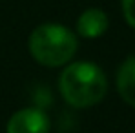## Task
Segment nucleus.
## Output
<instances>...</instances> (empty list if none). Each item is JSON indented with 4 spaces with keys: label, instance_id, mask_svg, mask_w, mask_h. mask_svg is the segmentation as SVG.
I'll use <instances>...</instances> for the list:
<instances>
[{
    "label": "nucleus",
    "instance_id": "1",
    "mask_svg": "<svg viewBox=\"0 0 135 133\" xmlns=\"http://www.w3.org/2000/svg\"><path fill=\"white\" fill-rule=\"evenodd\" d=\"M62 98L73 108H91L99 104L108 89L106 75L93 62H71L64 67L59 78Z\"/></svg>",
    "mask_w": 135,
    "mask_h": 133
},
{
    "label": "nucleus",
    "instance_id": "2",
    "mask_svg": "<svg viewBox=\"0 0 135 133\" xmlns=\"http://www.w3.org/2000/svg\"><path fill=\"white\" fill-rule=\"evenodd\" d=\"M77 37L62 24H40L29 35L27 49L31 57L46 67H60L77 53Z\"/></svg>",
    "mask_w": 135,
    "mask_h": 133
},
{
    "label": "nucleus",
    "instance_id": "3",
    "mask_svg": "<svg viewBox=\"0 0 135 133\" xmlns=\"http://www.w3.org/2000/svg\"><path fill=\"white\" fill-rule=\"evenodd\" d=\"M49 119L38 108H24L15 111L6 126V133H47Z\"/></svg>",
    "mask_w": 135,
    "mask_h": 133
},
{
    "label": "nucleus",
    "instance_id": "4",
    "mask_svg": "<svg viewBox=\"0 0 135 133\" xmlns=\"http://www.w3.org/2000/svg\"><path fill=\"white\" fill-rule=\"evenodd\" d=\"M108 26V15L99 7H90L82 11L80 17L77 18V33L82 38H99L106 33Z\"/></svg>",
    "mask_w": 135,
    "mask_h": 133
},
{
    "label": "nucleus",
    "instance_id": "5",
    "mask_svg": "<svg viewBox=\"0 0 135 133\" xmlns=\"http://www.w3.org/2000/svg\"><path fill=\"white\" fill-rule=\"evenodd\" d=\"M117 91L126 104L135 108V57H128L117 69Z\"/></svg>",
    "mask_w": 135,
    "mask_h": 133
},
{
    "label": "nucleus",
    "instance_id": "6",
    "mask_svg": "<svg viewBox=\"0 0 135 133\" xmlns=\"http://www.w3.org/2000/svg\"><path fill=\"white\" fill-rule=\"evenodd\" d=\"M120 7H122L124 20L135 29V0H120Z\"/></svg>",
    "mask_w": 135,
    "mask_h": 133
}]
</instances>
